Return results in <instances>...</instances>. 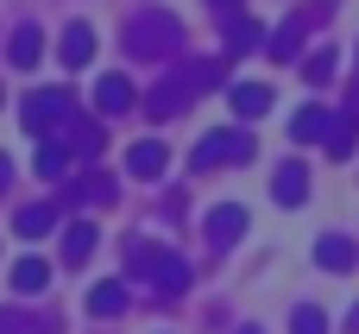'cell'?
<instances>
[{
	"instance_id": "10",
	"label": "cell",
	"mask_w": 359,
	"mask_h": 334,
	"mask_svg": "<svg viewBox=\"0 0 359 334\" xmlns=\"http://www.w3.org/2000/svg\"><path fill=\"white\" fill-rule=\"evenodd\" d=\"M95 107H101V114H126V107H133V82H126V76H101V82H95Z\"/></svg>"
},
{
	"instance_id": "25",
	"label": "cell",
	"mask_w": 359,
	"mask_h": 334,
	"mask_svg": "<svg viewBox=\"0 0 359 334\" xmlns=\"http://www.w3.org/2000/svg\"><path fill=\"white\" fill-rule=\"evenodd\" d=\"M6 177H13V164H6V152H0V189H6Z\"/></svg>"
},
{
	"instance_id": "23",
	"label": "cell",
	"mask_w": 359,
	"mask_h": 334,
	"mask_svg": "<svg viewBox=\"0 0 359 334\" xmlns=\"http://www.w3.org/2000/svg\"><path fill=\"white\" fill-rule=\"evenodd\" d=\"M303 76H309L316 88H322V82H334V51H309V57H303Z\"/></svg>"
},
{
	"instance_id": "5",
	"label": "cell",
	"mask_w": 359,
	"mask_h": 334,
	"mask_svg": "<svg viewBox=\"0 0 359 334\" xmlns=\"http://www.w3.org/2000/svg\"><path fill=\"white\" fill-rule=\"evenodd\" d=\"M240 234H246V208H240V202H221V208H208V246H215V253H227Z\"/></svg>"
},
{
	"instance_id": "29",
	"label": "cell",
	"mask_w": 359,
	"mask_h": 334,
	"mask_svg": "<svg viewBox=\"0 0 359 334\" xmlns=\"http://www.w3.org/2000/svg\"><path fill=\"white\" fill-rule=\"evenodd\" d=\"M0 101H6V88H0Z\"/></svg>"
},
{
	"instance_id": "22",
	"label": "cell",
	"mask_w": 359,
	"mask_h": 334,
	"mask_svg": "<svg viewBox=\"0 0 359 334\" xmlns=\"http://www.w3.org/2000/svg\"><path fill=\"white\" fill-rule=\"evenodd\" d=\"M69 202H114V177H82V183H69Z\"/></svg>"
},
{
	"instance_id": "26",
	"label": "cell",
	"mask_w": 359,
	"mask_h": 334,
	"mask_svg": "<svg viewBox=\"0 0 359 334\" xmlns=\"http://www.w3.org/2000/svg\"><path fill=\"white\" fill-rule=\"evenodd\" d=\"M208 6H233V0H208Z\"/></svg>"
},
{
	"instance_id": "24",
	"label": "cell",
	"mask_w": 359,
	"mask_h": 334,
	"mask_svg": "<svg viewBox=\"0 0 359 334\" xmlns=\"http://www.w3.org/2000/svg\"><path fill=\"white\" fill-rule=\"evenodd\" d=\"M290 334H328V316H322L316 303H303V309L290 316Z\"/></svg>"
},
{
	"instance_id": "28",
	"label": "cell",
	"mask_w": 359,
	"mask_h": 334,
	"mask_svg": "<svg viewBox=\"0 0 359 334\" xmlns=\"http://www.w3.org/2000/svg\"><path fill=\"white\" fill-rule=\"evenodd\" d=\"M353 328H359V309H353Z\"/></svg>"
},
{
	"instance_id": "7",
	"label": "cell",
	"mask_w": 359,
	"mask_h": 334,
	"mask_svg": "<svg viewBox=\"0 0 359 334\" xmlns=\"http://www.w3.org/2000/svg\"><path fill=\"white\" fill-rule=\"evenodd\" d=\"M328 126H334V114L309 101V107H297V120H290V139H297V145H316V139H328Z\"/></svg>"
},
{
	"instance_id": "8",
	"label": "cell",
	"mask_w": 359,
	"mask_h": 334,
	"mask_svg": "<svg viewBox=\"0 0 359 334\" xmlns=\"http://www.w3.org/2000/svg\"><path fill=\"white\" fill-rule=\"evenodd\" d=\"M164 164H170V152H164L158 139H139V145L126 152V171H133V177H145V183H151V177H164Z\"/></svg>"
},
{
	"instance_id": "3",
	"label": "cell",
	"mask_w": 359,
	"mask_h": 334,
	"mask_svg": "<svg viewBox=\"0 0 359 334\" xmlns=\"http://www.w3.org/2000/svg\"><path fill=\"white\" fill-rule=\"evenodd\" d=\"M177 19L170 13H139L133 19V32H126V44H133V57H164V51H177Z\"/></svg>"
},
{
	"instance_id": "27",
	"label": "cell",
	"mask_w": 359,
	"mask_h": 334,
	"mask_svg": "<svg viewBox=\"0 0 359 334\" xmlns=\"http://www.w3.org/2000/svg\"><path fill=\"white\" fill-rule=\"evenodd\" d=\"M240 334H259V328H240Z\"/></svg>"
},
{
	"instance_id": "16",
	"label": "cell",
	"mask_w": 359,
	"mask_h": 334,
	"mask_svg": "<svg viewBox=\"0 0 359 334\" xmlns=\"http://www.w3.org/2000/svg\"><path fill=\"white\" fill-rule=\"evenodd\" d=\"M88 309H95V316H120V309H126V284H120V278L95 284V290H88Z\"/></svg>"
},
{
	"instance_id": "15",
	"label": "cell",
	"mask_w": 359,
	"mask_h": 334,
	"mask_svg": "<svg viewBox=\"0 0 359 334\" xmlns=\"http://www.w3.org/2000/svg\"><path fill=\"white\" fill-rule=\"evenodd\" d=\"M259 44H265V25L246 19V13H233L227 19V51H259Z\"/></svg>"
},
{
	"instance_id": "13",
	"label": "cell",
	"mask_w": 359,
	"mask_h": 334,
	"mask_svg": "<svg viewBox=\"0 0 359 334\" xmlns=\"http://www.w3.org/2000/svg\"><path fill=\"white\" fill-rule=\"evenodd\" d=\"M328 158H353V145H359V114H334V126H328Z\"/></svg>"
},
{
	"instance_id": "20",
	"label": "cell",
	"mask_w": 359,
	"mask_h": 334,
	"mask_svg": "<svg viewBox=\"0 0 359 334\" xmlns=\"http://www.w3.org/2000/svg\"><path fill=\"white\" fill-rule=\"evenodd\" d=\"M88 253H95V221H76V227L63 234V259H69V265H82Z\"/></svg>"
},
{
	"instance_id": "9",
	"label": "cell",
	"mask_w": 359,
	"mask_h": 334,
	"mask_svg": "<svg viewBox=\"0 0 359 334\" xmlns=\"http://www.w3.org/2000/svg\"><path fill=\"white\" fill-rule=\"evenodd\" d=\"M271 196H278L284 208H297V202L309 196V171H303V164H278V177H271Z\"/></svg>"
},
{
	"instance_id": "14",
	"label": "cell",
	"mask_w": 359,
	"mask_h": 334,
	"mask_svg": "<svg viewBox=\"0 0 359 334\" xmlns=\"http://www.w3.org/2000/svg\"><path fill=\"white\" fill-rule=\"evenodd\" d=\"M88 57H95V32H88V25L76 19V25L63 32V69H82Z\"/></svg>"
},
{
	"instance_id": "21",
	"label": "cell",
	"mask_w": 359,
	"mask_h": 334,
	"mask_svg": "<svg viewBox=\"0 0 359 334\" xmlns=\"http://www.w3.org/2000/svg\"><path fill=\"white\" fill-rule=\"evenodd\" d=\"M44 284H50V265H44V259H19V265H13V290L32 297V290H44Z\"/></svg>"
},
{
	"instance_id": "2",
	"label": "cell",
	"mask_w": 359,
	"mask_h": 334,
	"mask_svg": "<svg viewBox=\"0 0 359 334\" xmlns=\"http://www.w3.org/2000/svg\"><path fill=\"white\" fill-rule=\"evenodd\" d=\"M133 278H151L164 297H177V290H189V265L177 259V253H164V246H133Z\"/></svg>"
},
{
	"instance_id": "4",
	"label": "cell",
	"mask_w": 359,
	"mask_h": 334,
	"mask_svg": "<svg viewBox=\"0 0 359 334\" xmlns=\"http://www.w3.org/2000/svg\"><path fill=\"white\" fill-rule=\"evenodd\" d=\"M252 158V133H208L196 152H189V164L196 171H215V164H246Z\"/></svg>"
},
{
	"instance_id": "12",
	"label": "cell",
	"mask_w": 359,
	"mask_h": 334,
	"mask_svg": "<svg viewBox=\"0 0 359 334\" xmlns=\"http://www.w3.org/2000/svg\"><path fill=\"white\" fill-rule=\"evenodd\" d=\"M353 240H341V234H322L316 240V265H328V272H353Z\"/></svg>"
},
{
	"instance_id": "11",
	"label": "cell",
	"mask_w": 359,
	"mask_h": 334,
	"mask_svg": "<svg viewBox=\"0 0 359 334\" xmlns=\"http://www.w3.org/2000/svg\"><path fill=\"white\" fill-rule=\"evenodd\" d=\"M38 177L44 183H63L69 177V145L63 139H38Z\"/></svg>"
},
{
	"instance_id": "18",
	"label": "cell",
	"mask_w": 359,
	"mask_h": 334,
	"mask_svg": "<svg viewBox=\"0 0 359 334\" xmlns=\"http://www.w3.org/2000/svg\"><path fill=\"white\" fill-rule=\"evenodd\" d=\"M38 51H44V32H38V25H19V32H13V63H19V69H32V63H38Z\"/></svg>"
},
{
	"instance_id": "17",
	"label": "cell",
	"mask_w": 359,
	"mask_h": 334,
	"mask_svg": "<svg viewBox=\"0 0 359 334\" xmlns=\"http://www.w3.org/2000/svg\"><path fill=\"white\" fill-rule=\"evenodd\" d=\"M265 51H271L278 63H284V57H297V51H303V19H290V25H278V32L265 38Z\"/></svg>"
},
{
	"instance_id": "6",
	"label": "cell",
	"mask_w": 359,
	"mask_h": 334,
	"mask_svg": "<svg viewBox=\"0 0 359 334\" xmlns=\"http://www.w3.org/2000/svg\"><path fill=\"white\" fill-rule=\"evenodd\" d=\"M227 101H233V114H240V120L271 114V88H265V82H233V88H227Z\"/></svg>"
},
{
	"instance_id": "1",
	"label": "cell",
	"mask_w": 359,
	"mask_h": 334,
	"mask_svg": "<svg viewBox=\"0 0 359 334\" xmlns=\"http://www.w3.org/2000/svg\"><path fill=\"white\" fill-rule=\"evenodd\" d=\"M19 114H25V133H38V139H63V126H69V88H32Z\"/></svg>"
},
{
	"instance_id": "19",
	"label": "cell",
	"mask_w": 359,
	"mask_h": 334,
	"mask_svg": "<svg viewBox=\"0 0 359 334\" xmlns=\"http://www.w3.org/2000/svg\"><path fill=\"white\" fill-rule=\"evenodd\" d=\"M57 221H63V215H57L50 202H38V208H19V234H25V240H38V234H50Z\"/></svg>"
}]
</instances>
